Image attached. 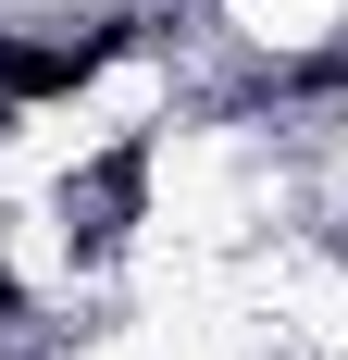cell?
Here are the masks:
<instances>
[{
	"mask_svg": "<svg viewBox=\"0 0 348 360\" xmlns=\"http://www.w3.org/2000/svg\"><path fill=\"white\" fill-rule=\"evenodd\" d=\"M112 50H137V25H100V37H0V100H75Z\"/></svg>",
	"mask_w": 348,
	"mask_h": 360,
	"instance_id": "6da1fadb",
	"label": "cell"
}]
</instances>
